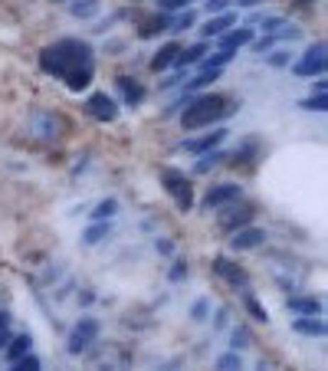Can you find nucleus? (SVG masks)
Wrapping results in <instances>:
<instances>
[{"mask_svg": "<svg viewBox=\"0 0 328 371\" xmlns=\"http://www.w3.org/2000/svg\"><path fill=\"white\" fill-rule=\"evenodd\" d=\"M236 200H240V184H217V188L207 190L204 208L217 210V208H226V204H236Z\"/></svg>", "mask_w": 328, "mask_h": 371, "instance_id": "1a4fd4ad", "label": "nucleus"}, {"mask_svg": "<svg viewBox=\"0 0 328 371\" xmlns=\"http://www.w3.org/2000/svg\"><path fill=\"white\" fill-rule=\"evenodd\" d=\"M214 273H217L220 279H226L230 286H246V273H243L236 263H230L226 257H217V259H214Z\"/></svg>", "mask_w": 328, "mask_h": 371, "instance_id": "4468645a", "label": "nucleus"}, {"mask_svg": "<svg viewBox=\"0 0 328 371\" xmlns=\"http://www.w3.org/2000/svg\"><path fill=\"white\" fill-rule=\"evenodd\" d=\"M161 4V10H181L184 4H194V0H158Z\"/></svg>", "mask_w": 328, "mask_h": 371, "instance_id": "a19ab883", "label": "nucleus"}, {"mask_svg": "<svg viewBox=\"0 0 328 371\" xmlns=\"http://www.w3.org/2000/svg\"><path fill=\"white\" fill-rule=\"evenodd\" d=\"M230 342H234V352H236V348H250V342H253V338H250V332H246V328H234V335H230Z\"/></svg>", "mask_w": 328, "mask_h": 371, "instance_id": "7c9ffc66", "label": "nucleus"}, {"mask_svg": "<svg viewBox=\"0 0 328 371\" xmlns=\"http://www.w3.org/2000/svg\"><path fill=\"white\" fill-rule=\"evenodd\" d=\"M230 4H234V0H207V10L210 14H226V10H230Z\"/></svg>", "mask_w": 328, "mask_h": 371, "instance_id": "58836bf2", "label": "nucleus"}, {"mask_svg": "<svg viewBox=\"0 0 328 371\" xmlns=\"http://www.w3.org/2000/svg\"><path fill=\"white\" fill-rule=\"evenodd\" d=\"M155 247H158V253H164V257H171V253H174V243L171 240H158Z\"/></svg>", "mask_w": 328, "mask_h": 371, "instance_id": "37998d69", "label": "nucleus"}, {"mask_svg": "<svg viewBox=\"0 0 328 371\" xmlns=\"http://www.w3.org/2000/svg\"><path fill=\"white\" fill-rule=\"evenodd\" d=\"M293 328L299 332V335H309V338H322L325 335V322L319 319V316H302V319H295Z\"/></svg>", "mask_w": 328, "mask_h": 371, "instance_id": "6ab92c4d", "label": "nucleus"}, {"mask_svg": "<svg viewBox=\"0 0 328 371\" xmlns=\"http://www.w3.org/2000/svg\"><path fill=\"white\" fill-rule=\"evenodd\" d=\"M207 312H210V302L200 299V302H194V309H190V319H194V322H204V319H207Z\"/></svg>", "mask_w": 328, "mask_h": 371, "instance_id": "72a5a7b5", "label": "nucleus"}, {"mask_svg": "<svg viewBox=\"0 0 328 371\" xmlns=\"http://www.w3.org/2000/svg\"><path fill=\"white\" fill-rule=\"evenodd\" d=\"M289 60H293V53H289V50H269L266 53V63L273 66V70H283V66H289Z\"/></svg>", "mask_w": 328, "mask_h": 371, "instance_id": "c85d7f7f", "label": "nucleus"}, {"mask_svg": "<svg viewBox=\"0 0 328 371\" xmlns=\"http://www.w3.org/2000/svg\"><path fill=\"white\" fill-rule=\"evenodd\" d=\"M184 276H187V263H184V259H174V267H171V273H168V279H171V283H181Z\"/></svg>", "mask_w": 328, "mask_h": 371, "instance_id": "f704fd0d", "label": "nucleus"}, {"mask_svg": "<svg viewBox=\"0 0 328 371\" xmlns=\"http://www.w3.org/2000/svg\"><path fill=\"white\" fill-rule=\"evenodd\" d=\"M36 125H40V135H43V139H56V131H60V119L53 112H40L36 115Z\"/></svg>", "mask_w": 328, "mask_h": 371, "instance_id": "b1692460", "label": "nucleus"}, {"mask_svg": "<svg viewBox=\"0 0 328 371\" xmlns=\"http://www.w3.org/2000/svg\"><path fill=\"white\" fill-rule=\"evenodd\" d=\"M177 53H181V46H177V43H164L161 50H158L155 56H151V70H155V72H164L168 66H174Z\"/></svg>", "mask_w": 328, "mask_h": 371, "instance_id": "f3484780", "label": "nucleus"}, {"mask_svg": "<svg viewBox=\"0 0 328 371\" xmlns=\"http://www.w3.org/2000/svg\"><path fill=\"white\" fill-rule=\"evenodd\" d=\"M273 43H276V36H259V40H253L250 46L259 53V56H263V53H269V50H273Z\"/></svg>", "mask_w": 328, "mask_h": 371, "instance_id": "e433bc0d", "label": "nucleus"}, {"mask_svg": "<svg viewBox=\"0 0 328 371\" xmlns=\"http://www.w3.org/2000/svg\"><path fill=\"white\" fill-rule=\"evenodd\" d=\"M70 14H72V17H79V20L95 17V14H99V0H72Z\"/></svg>", "mask_w": 328, "mask_h": 371, "instance_id": "5701e85b", "label": "nucleus"}, {"mask_svg": "<svg viewBox=\"0 0 328 371\" xmlns=\"http://www.w3.org/2000/svg\"><path fill=\"white\" fill-rule=\"evenodd\" d=\"M131 368V355L121 352L119 345H109L102 355H95L92 371H129Z\"/></svg>", "mask_w": 328, "mask_h": 371, "instance_id": "0eeeda50", "label": "nucleus"}, {"mask_svg": "<svg viewBox=\"0 0 328 371\" xmlns=\"http://www.w3.org/2000/svg\"><path fill=\"white\" fill-rule=\"evenodd\" d=\"M86 112L92 115V119H99V122H115L119 119V102H115L112 95H105V92H92L86 99Z\"/></svg>", "mask_w": 328, "mask_h": 371, "instance_id": "423d86ee", "label": "nucleus"}, {"mask_svg": "<svg viewBox=\"0 0 328 371\" xmlns=\"http://www.w3.org/2000/svg\"><path fill=\"white\" fill-rule=\"evenodd\" d=\"M214 326H217V328H224V326H226V309L217 312V322H214Z\"/></svg>", "mask_w": 328, "mask_h": 371, "instance_id": "a18cd8bd", "label": "nucleus"}, {"mask_svg": "<svg viewBox=\"0 0 328 371\" xmlns=\"http://www.w3.org/2000/svg\"><path fill=\"white\" fill-rule=\"evenodd\" d=\"M240 7H256V4H263V0H236Z\"/></svg>", "mask_w": 328, "mask_h": 371, "instance_id": "de8ad7c7", "label": "nucleus"}, {"mask_svg": "<svg viewBox=\"0 0 328 371\" xmlns=\"http://www.w3.org/2000/svg\"><path fill=\"white\" fill-rule=\"evenodd\" d=\"M293 70L295 76H305V79H319L325 76V43H312L309 50L302 53V60H295L293 63Z\"/></svg>", "mask_w": 328, "mask_h": 371, "instance_id": "39448f33", "label": "nucleus"}, {"mask_svg": "<svg viewBox=\"0 0 328 371\" xmlns=\"http://www.w3.org/2000/svg\"><path fill=\"white\" fill-rule=\"evenodd\" d=\"M7 342H10V332H0V348H7Z\"/></svg>", "mask_w": 328, "mask_h": 371, "instance_id": "09e8293b", "label": "nucleus"}, {"mask_svg": "<svg viewBox=\"0 0 328 371\" xmlns=\"http://www.w3.org/2000/svg\"><path fill=\"white\" fill-rule=\"evenodd\" d=\"M250 220H253V208L250 204H226L224 208V214H220V230H226V233H236V230H243V227H250Z\"/></svg>", "mask_w": 328, "mask_h": 371, "instance_id": "6e6552de", "label": "nucleus"}, {"mask_svg": "<svg viewBox=\"0 0 328 371\" xmlns=\"http://www.w3.org/2000/svg\"><path fill=\"white\" fill-rule=\"evenodd\" d=\"M79 302H82V306H89V302H95V296H92V289H86V293L79 296Z\"/></svg>", "mask_w": 328, "mask_h": 371, "instance_id": "49530a36", "label": "nucleus"}, {"mask_svg": "<svg viewBox=\"0 0 328 371\" xmlns=\"http://www.w3.org/2000/svg\"><path fill=\"white\" fill-rule=\"evenodd\" d=\"M253 40H256V30H250V26H234V30H226V33L220 36V50L234 53V50H240V46H250Z\"/></svg>", "mask_w": 328, "mask_h": 371, "instance_id": "9b49d317", "label": "nucleus"}, {"mask_svg": "<svg viewBox=\"0 0 328 371\" xmlns=\"http://www.w3.org/2000/svg\"><path fill=\"white\" fill-rule=\"evenodd\" d=\"M230 99L220 92H207V95H197V99H187L184 102V112H181V125L184 129H210L214 122L226 119L234 112L230 109Z\"/></svg>", "mask_w": 328, "mask_h": 371, "instance_id": "f03ea898", "label": "nucleus"}, {"mask_svg": "<svg viewBox=\"0 0 328 371\" xmlns=\"http://www.w3.org/2000/svg\"><path fill=\"white\" fill-rule=\"evenodd\" d=\"M263 240H266V230H259V227H243V230L234 233L230 247H234L236 253H243V250H256V247H263Z\"/></svg>", "mask_w": 328, "mask_h": 371, "instance_id": "f8f14e48", "label": "nucleus"}, {"mask_svg": "<svg viewBox=\"0 0 328 371\" xmlns=\"http://www.w3.org/2000/svg\"><path fill=\"white\" fill-rule=\"evenodd\" d=\"M226 135H230V131L226 129H210L207 135H200V139H190V141H184V151H194V155H207V151H214L217 145H220V141L226 139Z\"/></svg>", "mask_w": 328, "mask_h": 371, "instance_id": "9d476101", "label": "nucleus"}, {"mask_svg": "<svg viewBox=\"0 0 328 371\" xmlns=\"http://www.w3.org/2000/svg\"><path fill=\"white\" fill-rule=\"evenodd\" d=\"M10 371H43V365H40L36 355H23L20 362H13V368H10Z\"/></svg>", "mask_w": 328, "mask_h": 371, "instance_id": "c756f323", "label": "nucleus"}, {"mask_svg": "<svg viewBox=\"0 0 328 371\" xmlns=\"http://www.w3.org/2000/svg\"><path fill=\"white\" fill-rule=\"evenodd\" d=\"M217 371H246V365H243V358L236 352H226L217 358Z\"/></svg>", "mask_w": 328, "mask_h": 371, "instance_id": "bb28decb", "label": "nucleus"}, {"mask_svg": "<svg viewBox=\"0 0 328 371\" xmlns=\"http://www.w3.org/2000/svg\"><path fill=\"white\" fill-rule=\"evenodd\" d=\"M161 184H164V190L174 198L177 210L187 214V210L194 208V188H190V178H184V171H174V168L161 171Z\"/></svg>", "mask_w": 328, "mask_h": 371, "instance_id": "7ed1b4c3", "label": "nucleus"}, {"mask_svg": "<svg viewBox=\"0 0 328 371\" xmlns=\"http://www.w3.org/2000/svg\"><path fill=\"white\" fill-rule=\"evenodd\" d=\"M204 56H207V43H194V46H187V50L177 53L174 66H177V70H184V66H194V63H200Z\"/></svg>", "mask_w": 328, "mask_h": 371, "instance_id": "aec40b11", "label": "nucleus"}, {"mask_svg": "<svg viewBox=\"0 0 328 371\" xmlns=\"http://www.w3.org/2000/svg\"><path fill=\"white\" fill-rule=\"evenodd\" d=\"M230 60H234V53L217 50V53H210V56H204V60H200V70H224Z\"/></svg>", "mask_w": 328, "mask_h": 371, "instance_id": "a878e982", "label": "nucleus"}, {"mask_svg": "<svg viewBox=\"0 0 328 371\" xmlns=\"http://www.w3.org/2000/svg\"><path fill=\"white\" fill-rule=\"evenodd\" d=\"M115 210H119V200H115V198H105L102 204H95L92 220H112V217H115Z\"/></svg>", "mask_w": 328, "mask_h": 371, "instance_id": "cd10ccee", "label": "nucleus"}, {"mask_svg": "<svg viewBox=\"0 0 328 371\" xmlns=\"http://www.w3.org/2000/svg\"><path fill=\"white\" fill-rule=\"evenodd\" d=\"M299 33H302L299 26H285L283 23V30H279V33H273V36H283V40H299Z\"/></svg>", "mask_w": 328, "mask_h": 371, "instance_id": "ea45409f", "label": "nucleus"}, {"mask_svg": "<svg viewBox=\"0 0 328 371\" xmlns=\"http://www.w3.org/2000/svg\"><path fill=\"white\" fill-rule=\"evenodd\" d=\"M56 4H62V0H56Z\"/></svg>", "mask_w": 328, "mask_h": 371, "instance_id": "8fccbe9b", "label": "nucleus"}, {"mask_svg": "<svg viewBox=\"0 0 328 371\" xmlns=\"http://www.w3.org/2000/svg\"><path fill=\"white\" fill-rule=\"evenodd\" d=\"M285 309L299 312V316H322V302L315 296H293V299H285Z\"/></svg>", "mask_w": 328, "mask_h": 371, "instance_id": "dca6fc26", "label": "nucleus"}, {"mask_svg": "<svg viewBox=\"0 0 328 371\" xmlns=\"http://www.w3.org/2000/svg\"><path fill=\"white\" fill-rule=\"evenodd\" d=\"M236 26V14L234 10H226V14H217V17H210L207 23H204V30L200 33L204 36H224L226 30H234Z\"/></svg>", "mask_w": 328, "mask_h": 371, "instance_id": "2eb2a0df", "label": "nucleus"}, {"mask_svg": "<svg viewBox=\"0 0 328 371\" xmlns=\"http://www.w3.org/2000/svg\"><path fill=\"white\" fill-rule=\"evenodd\" d=\"M40 70L46 76L66 79V86L72 92H82L92 82V72H95L92 46L86 40H56L53 46H46L40 53Z\"/></svg>", "mask_w": 328, "mask_h": 371, "instance_id": "f257e3e1", "label": "nucleus"}, {"mask_svg": "<svg viewBox=\"0 0 328 371\" xmlns=\"http://www.w3.org/2000/svg\"><path fill=\"white\" fill-rule=\"evenodd\" d=\"M164 30H171V20L161 14V17H148L145 23L138 26V36H141V40H151V36L164 33Z\"/></svg>", "mask_w": 328, "mask_h": 371, "instance_id": "412c9836", "label": "nucleus"}, {"mask_svg": "<svg viewBox=\"0 0 328 371\" xmlns=\"http://www.w3.org/2000/svg\"><path fill=\"white\" fill-rule=\"evenodd\" d=\"M220 161H224V151H217V148H214V151H207V155H200V158H197V164H194V174H207V171H214V168H217Z\"/></svg>", "mask_w": 328, "mask_h": 371, "instance_id": "393cba45", "label": "nucleus"}, {"mask_svg": "<svg viewBox=\"0 0 328 371\" xmlns=\"http://www.w3.org/2000/svg\"><path fill=\"white\" fill-rule=\"evenodd\" d=\"M109 233H112V224H109V220H95V224L86 230V237H82V240H86L89 247H95V243H102Z\"/></svg>", "mask_w": 328, "mask_h": 371, "instance_id": "4be33fe9", "label": "nucleus"}, {"mask_svg": "<svg viewBox=\"0 0 328 371\" xmlns=\"http://www.w3.org/2000/svg\"><path fill=\"white\" fill-rule=\"evenodd\" d=\"M187 26H194V14H190V10H184L181 17L171 23V33H181V30H187Z\"/></svg>", "mask_w": 328, "mask_h": 371, "instance_id": "473e14b6", "label": "nucleus"}, {"mask_svg": "<svg viewBox=\"0 0 328 371\" xmlns=\"http://www.w3.org/2000/svg\"><path fill=\"white\" fill-rule=\"evenodd\" d=\"M259 23H263V30H266V36H273L279 30V26H283V17H263L259 20Z\"/></svg>", "mask_w": 328, "mask_h": 371, "instance_id": "4c0bfd02", "label": "nucleus"}, {"mask_svg": "<svg viewBox=\"0 0 328 371\" xmlns=\"http://www.w3.org/2000/svg\"><path fill=\"white\" fill-rule=\"evenodd\" d=\"M95 338H99V322L86 316V319H79L72 326L70 338H66V348H70V355H82L95 345Z\"/></svg>", "mask_w": 328, "mask_h": 371, "instance_id": "20e7f679", "label": "nucleus"}, {"mask_svg": "<svg viewBox=\"0 0 328 371\" xmlns=\"http://www.w3.org/2000/svg\"><path fill=\"white\" fill-rule=\"evenodd\" d=\"M325 89H328V79H325V76H319L315 82H312V95H322Z\"/></svg>", "mask_w": 328, "mask_h": 371, "instance_id": "79ce46f5", "label": "nucleus"}, {"mask_svg": "<svg viewBox=\"0 0 328 371\" xmlns=\"http://www.w3.org/2000/svg\"><path fill=\"white\" fill-rule=\"evenodd\" d=\"M246 309H250V312H253V319H259V322H266V319H269V312L263 309V306H259V302L253 299V296H246Z\"/></svg>", "mask_w": 328, "mask_h": 371, "instance_id": "c9c22d12", "label": "nucleus"}, {"mask_svg": "<svg viewBox=\"0 0 328 371\" xmlns=\"http://www.w3.org/2000/svg\"><path fill=\"white\" fill-rule=\"evenodd\" d=\"M115 86H119V92H121V99H125V105H141V102H145V86H141L138 79L119 76V79H115Z\"/></svg>", "mask_w": 328, "mask_h": 371, "instance_id": "ddd939ff", "label": "nucleus"}, {"mask_svg": "<svg viewBox=\"0 0 328 371\" xmlns=\"http://www.w3.org/2000/svg\"><path fill=\"white\" fill-rule=\"evenodd\" d=\"M30 348H33V335H13L7 342V348H4V355H7L10 362H20V358H23V355H30Z\"/></svg>", "mask_w": 328, "mask_h": 371, "instance_id": "a211bd4d", "label": "nucleus"}, {"mask_svg": "<svg viewBox=\"0 0 328 371\" xmlns=\"http://www.w3.org/2000/svg\"><path fill=\"white\" fill-rule=\"evenodd\" d=\"M10 328V312H0V332H7Z\"/></svg>", "mask_w": 328, "mask_h": 371, "instance_id": "c03bdc74", "label": "nucleus"}, {"mask_svg": "<svg viewBox=\"0 0 328 371\" xmlns=\"http://www.w3.org/2000/svg\"><path fill=\"white\" fill-rule=\"evenodd\" d=\"M302 109H309V112H325V109H328L325 92H322V95H312V99H305Z\"/></svg>", "mask_w": 328, "mask_h": 371, "instance_id": "2f4dec72", "label": "nucleus"}]
</instances>
